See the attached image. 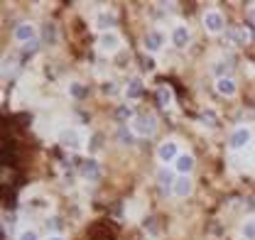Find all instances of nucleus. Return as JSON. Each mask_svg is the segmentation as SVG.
I'll return each mask as SVG.
<instances>
[{
  "label": "nucleus",
  "mask_w": 255,
  "mask_h": 240,
  "mask_svg": "<svg viewBox=\"0 0 255 240\" xmlns=\"http://www.w3.org/2000/svg\"><path fill=\"white\" fill-rule=\"evenodd\" d=\"M174 169L179 172V177H189V172L194 169V157L191 154H179L174 162Z\"/></svg>",
  "instance_id": "9"
},
{
  "label": "nucleus",
  "mask_w": 255,
  "mask_h": 240,
  "mask_svg": "<svg viewBox=\"0 0 255 240\" xmlns=\"http://www.w3.org/2000/svg\"><path fill=\"white\" fill-rule=\"evenodd\" d=\"M130 118H132V108H128V106H121V108L116 111V120H118V122H128Z\"/></svg>",
  "instance_id": "24"
},
{
  "label": "nucleus",
  "mask_w": 255,
  "mask_h": 240,
  "mask_svg": "<svg viewBox=\"0 0 255 240\" xmlns=\"http://www.w3.org/2000/svg\"><path fill=\"white\" fill-rule=\"evenodd\" d=\"M174 196H179V199H187L191 194V179L189 177H177V181H174Z\"/></svg>",
  "instance_id": "13"
},
{
  "label": "nucleus",
  "mask_w": 255,
  "mask_h": 240,
  "mask_svg": "<svg viewBox=\"0 0 255 240\" xmlns=\"http://www.w3.org/2000/svg\"><path fill=\"white\" fill-rule=\"evenodd\" d=\"M69 93H71V98H76V101H81V98L89 96V91L84 89L81 84H71V86H69Z\"/></svg>",
  "instance_id": "23"
},
{
  "label": "nucleus",
  "mask_w": 255,
  "mask_h": 240,
  "mask_svg": "<svg viewBox=\"0 0 255 240\" xmlns=\"http://www.w3.org/2000/svg\"><path fill=\"white\" fill-rule=\"evenodd\" d=\"M20 240H39V238H37L34 231H25V233H20Z\"/></svg>",
  "instance_id": "29"
},
{
  "label": "nucleus",
  "mask_w": 255,
  "mask_h": 240,
  "mask_svg": "<svg viewBox=\"0 0 255 240\" xmlns=\"http://www.w3.org/2000/svg\"><path fill=\"white\" fill-rule=\"evenodd\" d=\"M59 142H62V147H66V150H79V147H81V137H79V132L71 130V127L59 132Z\"/></svg>",
  "instance_id": "4"
},
{
  "label": "nucleus",
  "mask_w": 255,
  "mask_h": 240,
  "mask_svg": "<svg viewBox=\"0 0 255 240\" xmlns=\"http://www.w3.org/2000/svg\"><path fill=\"white\" fill-rule=\"evenodd\" d=\"M157 103H159V108H167L172 103V89L169 86H159L157 89Z\"/></svg>",
  "instance_id": "18"
},
{
  "label": "nucleus",
  "mask_w": 255,
  "mask_h": 240,
  "mask_svg": "<svg viewBox=\"0 0 255 240\" xmlns=\"http://www.w3.org/2000/svg\"><path fill=\"white\" fill-rule=\"evenodd\" d=\"M96 25H98V30L111 32L116 25H118V17H116V12H101L98 20H96Z\"/></svg>",
  "instance_id": "11"
},
{
  "label": "nucleus",
  "mask_w": 255,
  "mask_h": 240,
  "mask_svg": "<svg viewBox=\"0 0 255 240\" xmlns=\"http://www.w3.org/2000/svg\"><path fill=\"white\" fill-rule=\"evenodd\" d=\"M251 137H253V132H251V127H236L233 130V135H231V147L233 150H243L248 142H251Z\"/></svg>",
  "instance_id": "2"
},
{
  "label": "nucleus",
  "mask_w": 255,
  "mask_h": 240,
  "mask_svg": "<svg viewBox=\"0 0 255 240\" xmlns=\"http://www.w3.org/2000/svg\"><path fill=\"white\" fill-rule=\"evenodd\" d=\"M118 140H121V145H132L135 142V132H132V127H118Z\"/></svg>",
  "instance_id": "19"
},
{
  "label": "nucleus",
  "mask_w": 255,
  "mask_h": 240,
  "mask_svg": "<svg viewBox=\"0 0 255 240\" xmlns=\"http://www.w3.org/2000/svg\"><path fill=\"white\" fill-rule=\"evenodd\" d=\"M103 93H106V96H113V93H116V86H113L111 81H108V84H103Z\"/></svg>",
  "instance_id": "30"
},
{
  "label": "nucleus",
  "mask_w": 255,
  "mask_h": 240,
  "mask_svg": "<svg viewBox=\"0 0 255 240\" xmlns=\"http://www.w3.org/2000/svg\"><path fill=\"white\" fill-rule=\"evenodd\" d=\"M142 42H145V49L147 52H157L159 47H162V34L159 32H147Z\"/></svg>",
  "instance_id": "17"
},
{
  "label": "nucleus",
  "mask_w": 255,
  "mask_h": 240,
  "mask_svg": "<svg viewBox=\"0 0 255 240\" xmlns=\"http://www.w3.org/2000/svg\"><path fill=\"white\" fill-rule=\"evenodd\" d=\"M81 177L89 181H98L101 179V164H98L96 159H86V162L81 164Z\"/></svg>",
  "instance_id": "5"
},
{
  "label": "nucleus",
  "mask_w": 255,
  "mask_h": 240,
  "mask_svg": "<svg viewBox=\"0 0 255 240\" xmlns=\"http://www.w3.org/2000/svg\"><path fill=\"white\" fill-rule=\"evenodd\" d=\"M199 120H201L204 125H209V127H216V116H214L211 111H206V113H201V116H199Z\"/></svg>",
  "instance_id": "25"
},
{
  "label": "nucleus",
  "mask_w": 255,
  "mask_h": 240,
  "mask_svg": "<svg viewBox=\"0 0 255 240\" xmlns=\"http://www.w3.org/2000/svg\"><path fill=\"white\" fill-rule=\"evenodd\" d=\"M126 98L128 101H137V98H142V81H140V79H130V81H128Z\"/></svg>",
  "instance_id": "14"
},
{
  "label": "nucleus",
  "mask_w": 255,
  "mask_h": 240,
  "mask_svg": "<svg viewBox=\"0 0 255 240\" xmlns=\"http://www.w3.org/2000/svg\"><path fill=\"white\" fill-rule=\"evenodd\" d=\"M98 44H101V49H106V52H116V49L121 47V39H118L116 32H103L101 39H98Z\"/></svg>",
  "instance_id": "7"
},
{
  "label": "nucleus",
  "mask_w": 255,
  "mask_h": 240,
  "mask_svg": "<svg viewBox=\"0 0 255 240\" xmlns=\"http://www.w3.org/2000/svg\"><path fill=\"white\" fill-rule=\"evenodd\" d=\"M12 34H15V39H17V42L27 44V42H32V39H34V34H37V30L32 27L30 22H20V25L15 27V32H12Z\"/></svg>",
  "instance_id": "6"
},
{
  "label": "nucleus",
  "mask_w": 255,
  "mask_h": 240,
  "mask_svg": "<svg viewBox=\"0 0 255 240\" xmlns=\"http://www.w3.org/2000/svg\"><path fill=\"white\" fill-rule=\"evenodd\" d=\"M226 37L233 42V44H246L248 39H251V34L246 30H241V27H231V30H226Z\"/></svg>",
  "instance_id": "16"
},
{
  "label": "nucleus",
  "mask_w": 255,
  "mask_h": 240,
  "mask_svg": "<svg viewBox=\"0 0 255 240\" xmlns=\"http://www.w3.org/2000/svg\"><path fill=\"white\" fill-rule=\"evenodd\" d=\"M101 142H103V137H101V135H96L94 140H91V145H89V150H91V152L101 150Z\"/></svg>",
  "instance_id": "27"
},
{
  "label": "nucleus",
  "mask_w": 255,
  "mask_h": 240,
  "mask_svg": "<svg viewBox=\"0 0 255 240\" xmlns=\"http://www.w3.org/2000/svg\"><path fill=\"white\" fill-rule=\"evenodd\" d=\"M62 228H64L62 216H52V218H47V231H49V233H59Z\"/></svg>",
  "instance_id": "22"
},
{
  "label": "nucleus",
  "mask_w": 255,
  "mask_h": 240,
  "mask_svg": "<svg viewBox=\"0 0 255 240\" xmlns=\"http://www.w3.org/2000/svg\"><path fill=\"white\" fill-rule=\"evenodd\" d=\"M204 27L209 32H221L223 30V17L219 12H206V15H204Z\"/></svg>",
  "instance_id": "12"
},
{
  "label": "nucleus",
  "mask_w": 255,
  "mask_h": 240,
  "mask_svg": "<svg viewBox=\"0 0 255 240\" xmlns=\"http://www.w3.org/2000/svg\"><path fill=\"white\" fill-rule=\"evenodd\" d=\"M157 181H159V186H162V191H169V189H174V172L169 169V167H162L157 172Z\"/></svg>",
  "instance_id": "10"
},
{
  "label": "nucleus",
  "mask_w": 255,
  "mask_h": 240,
  "mask_svg": "<svg viewBox=\"0 0 255 240\" xmlns=\"http://www.w3.org/2000/svg\"><path fill=\"white\" fill-rule=\"evenodd\" d=\"M37 47H39V42H37V39L27 42V44H25V54H34V52H37Z\"/></svg>",
  "instance_id": "26"
},
{
  "label": "nucleus",
  "mask_w": 255,
  "mask_h": 240,
  "mask_svg": "<svg viewBox=\"0 0 255 240\" xmlns=\"http://www.w3.org/2000/svg\"><path fill=\"white\" fill-rule=\"evenodd\" d=\"M157 157L167 164V162H177V157H179V147H177V142H172V140H167V142H162L157 147Z\"/></svg>",
  "instance_id": "3"
},
{
  "label": "nucleus",
  "mask_w": 255,
  "mask_h": 240,
  "mask_svg": "<svg viewBox=\"0 0 255 240\" xmlns=\"http://www.w3.org/2000/svg\"><path fill=\"white\" fill-rule=\"evenodd\" d=\"M241 236H243L246 240H255V218H251V221H246V223H243Z\"/></svg>",
  "instance_id": "21"
},
{
  "label": "nucleus",
  "mask_w": 255,
  "mask_h": 240,
  "mask_svg": "<svg viewBox=\"0 0 255 240\" xmlns=\"http://www.w3.org/2000/svg\"><path fill=\"white\" fill-rule=\"evenodd\" d=\"M216 91H219L221 96H226V98H231V96H236L238 84H236L231 76H223V79H219V81H216Z\"/></svg>",
  "instance_id": "8"
},
{
  "label": "nucleus",
  "mask_w": 255,
  "mask_h": 240,
  "mask_svg": "<svg viewBox=\"0 0 255 240\" xmlns=\"http://www.w3.org/2000/svg\"><path fill=\"white\" fill-rule=\"evenodd\" d=\"M157 130V118L155 116H137L132 118V132L140 137H152Z\"/></svg>",
  "instance_id": "1"
},
{
  "label": "nucleus",
  "mask_w": 255,
  "mask_h": 240,
  "mask_svg": "<svg viewBox=\"0 0 255 240\" xmlns=\"http://www.w3.org/2000/svg\"><path fill=\"white\" fill-rule=\"evenodd\" d=\"M42 39H44L47 44H54V42H57V27L47 22V25H44V30H42Z\"/></svg>",
  "instance_id": "20"
},
{
  "label": "nucleus",
  "mask_w": 255,
  "mask_h": 240,
  "mask_svg": "<svg viewBox=\"0 0 255 240\" xmlns=\"http://www.w3.org/2000/svg\"><path fill=\"white\" fill-rule=\"evenodd\" d=\"M189 37H191L189 30H187V27H182V25L172 30V42H174V47H187Z\"/></svg>",
  "instance_id": "15"
},
{
  "label": "nucleus",
  "mask_w": 255,
  "mask_h": 240,
  "mask_svg": "<svg viewBox=\"0 0 255 240\" xmlns=\"http://www.w3.org/2000/svg\"><path fill=\"white\" fill-rule=\"evenodd\" d=\"M142 66H145L147 71H152V69H155V61H152V57H147V54H145V57H142Z\"/></svg>",
  "instance_id": "28"
},
{
  "label": "nucleus",
  "mask_w": 255,
  "mask_h": 240,
  "mask_svg": "<svg viewBox=\"0 0 255 240\" xmlns=\"http://www.w3.org/2000/svg\"><path fill=\"white\" fill-rule=\"evenodd\" d=\"M49 240H64V238H59V236H52V238H49Z\"/></svg>",
  "instance_id": "31"
}]
</instances>
